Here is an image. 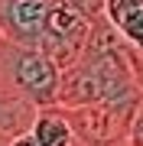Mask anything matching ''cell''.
Here are the masks:
<instances>
[{
  "instance_id": "5",
  "label": "cell",
  "mask_w": 143,
  "mask_h": 146,
  "mask_svg": "<svg viewBox=\"0 0 143 146\" xmlns=\"http://www.w3.org/2000/svg\"><path fill=\"white\" fill-rule=\"evenodd\" d=\"M29 133L36 136L39 146H72L75 143V130L69 123L62 104H49V107H36L29 123Z\"/></svg>"
},
{
  "instance_id": "4",
  "label": "cell",
  "mask_w": 143,
  "mask_h": 146,
  "mask_svg": "<svg viewBox=\"0 0 143 146\" xmlns=\"http://www.w3.org/2000/svg\"><path fill=\"white\" fill-rule=\"evenodd\" d=\"M52 3L55 0H0V39L39 49Z\"/></svg>"
},
{
  "instance_id": "9",
  "label": "cell",
  "mask_w": 143,
  "mask_h": 146,
  "mask_svg": "<svg viewBox=\"0 0 143 146\" xmlns=\"http://www.w3.org/2000/svg\"><path fill=\"white\" fill-rule=\"evenodd\" d=\"M127 146H143V101L137 104L130 117V127H127Z\"/></svg>"
},
{
  "instance_id": "10",
  "label": "cell",
  "mask_w": 143,
  "mask_h": 146,
  "mask_svg": "<svg viewBox=\"0 0 143 146\" xmlns=\"http://www.w3.org/2000/svg\"><path fill=\"white\" fill-rule=\"evenodd\" d=\"M7 146H39V143H36V136L29 130H20V133H13L10 140H7Z\"/></svg>"
},
{
  "instance_id": "6",
  "label": "cell",
  "mask_w": 143,
  "mask_h": 146,
  "mask_svg": "<svg viewBox=\"0 0 143 146\" xmlns=\"http://www.w3.org/2000/svg\"><path fill=\"white\" fill-rule=\"evenodd\" d=\"M36 107L29 101H23L10 84L0 78V136H13L20 130H29Z\"/></svg>"
},
{
  "instance_id": "7",
  "label": "cell",
  "mask_w": 143,
  "mask_h": 146,
  "mask_svg": "<svg viewBox=\"0 0 143 146\" xmlns=\"http://www.w3.org/2000/svg\"><path fill=\"white\" fill-rule=\"evenodd\" d=\"M117 33L124 36V42H127L133 52H140V55H143V3H140L137 10H133L127 20L120 23V26H117Z\"/></svg>"
},
{
  "instance_id": "12",
  "label": "cell",
  "mask_w": 143,
  "mask_h": 146,
  "mask_svg": "<svg viewBox=\"0 0 143 146\" xmlns=\"http://www.w3.org/2000/svg\"><path fill=\"white\" fill-rule=\"evenodd\" d=\"M72 146H85V143H81V140H75V143H72Z\"/></svg>"
},
{
  "instance_id": "3",
  "label": "cell",
  "mask_w": 143,
  "mask_h": 146,
  "mask_svg": "<svg viewBox=\"0 0 143 146\" xmlns=\"http://www.w3.org/2000/svg\"><path fill=\"white\" fill-rule=\"evenodd\" d=\"M91 36V20L72 0H55L52 10H49V20H46V33H43V52L52 58V62L62 68H69L78 62L81 49Z\"/></svg>"
},
{
  "instance_id": "1",
  "label": "cell",
  "mask_w": 143,
  "mask_h": 146,
  "mask_svg": "<svg viewBox=\"0 0 143 146\" xmlns=\"http://www.w3.org/2000/svg\"><path fill=\"white\" fill-rule=\"evenodd\" d=\"M59 104L62 107L107 104L117 110H127V114L137 110L140 78H137V65H133V49L104 16L91 23V36L78 62L62 72Z\"/></svg>"
},
{
  "instance_id": "13",
  "label": "cell",
  "mask_w": 143,
  "mask_h": 146,
  "mask_svg": "<svg viewBox=\"0 0 143 146\" xmlns=\"http://www.w3.org/2000/svg\"><path fill=\"white\" fill-rule=\"evenodd\" d=\"M0 46H3V39H0Z\"/></svg>"
},
{
  "instance_id": "8",
  "label": "cell",
  "mask_w": 143,
  "mask_h": 146,
  "mask_svg": "<svg viewBox=\"0 0 143 146\" xmlns=\"http://www.w3.org/2000/svg\"><path fill=\"white\" fill-rule=\"evenodd\" d=\"M140 3H143V0H104V20L117 29V26H120V23L127 20V16L137 10Z\"/></svg>"
},
{
  "instance_id": "11",
  "label": "cell",
  "mask_w": 143,
  "mask_h": 146,
  "mask_svg": "<svg viewBox=\"0 0 143 146\" xmlns=\"http://www.w3.org/2000/svg\"><path fill=\"white\" fill-rule=\"evenodd\" d=\"M133 65H137V78H140V101H143V55L133 52Z\"/></svg>"
},
{
  "instance_id": "2",
  "label": "cell",
  "mask_w": 143,
  "mask_h": 146,
  "mask_svg": "<svg viewBox=\"0 0 143 146\" xmlns=\"http://www.w3.org/2000/svg\"><path fill=\"white\" fill-rule=\"evenodd\" d=\"M0 78L29 101L33 107L59 104V84H62V68L36 46H0Z\"/></svg>"
}]
</instances>
